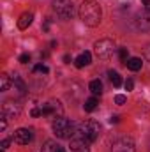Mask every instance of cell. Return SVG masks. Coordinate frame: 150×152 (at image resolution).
<instances>
[{"label": "cell", "mask_w": 150, "mask_h": 152, "mask_svg": "<svg viewBox=\"0 0 150 152\" xmlns=\"http://www.w3.org/2000/svg\"><path fill=\"white\" fill-rule=\"evenodd\" d=\"M41 152H66V151H64V147H62L60 143H57V142H53V140H48V142H44V145L41 147Z\"/></svg>", "instance_id": "obj_12"}, {"label": "cell", "mask_w": 150, "mask_h": 152, "mask_svg": "<svg viewBox=\"0 0 150 152\" xmlns=\"http://www.w3.org/2000/svg\"><path fill=\"white\" fill-rule=\"evenodd\" d=\"M30 115H32V117H41L42 112H41V108H34V110L30 112Z\"/></svg>", "instance_id": "obj_27"}, {"label": "cell", "mask_w": 150, "mask_h": 152, "mask_svg": "<svg viewBox=\"0 0 150 152\" xmlns=\"http://www.w3.org/2000/svg\"><path fill=\"white\" fill-rule=\"evenodd\" d=\"M32 21H34V14L32 12H23L18 18V28L20 30H25V28H28L32 25Z\"/></svg>", "instance_id": "obj_11"}, {"label": "cell", "mask_w": 150, "mask_h": 152, "mask_svg": "<svg viewBox=\"0 0 150 152\" xmlns=\"http://www.w3.org/2000/svg\"><path fill=\"white\" fill-rule=\"evenodd\" d=\"M18 113H20V108H18V106H14L12 103H5V104H4L2 115H5V117H16Z\"/></svg>", "instance_id": "obj_14"}, {"label": "cell", "mask_w": 150, "mask_h": 152, "mask_svg": "<svg viewBox=\"0 0 150 152\" xmlns=\"http://www.w3.org/2000/svg\"><path fill=\"white\" fill-rule=\"evenodd\" d=\"M41 112H42V117H51V115H55L57 117V113L60 115L62 113V106H60V103L57 101H50V103H46V104H42L41 106Z\"/></svg>", "instance_id": "obj_8"}, {"label": "cell", "mask_w": 150, "mask_h": 152, "mask_svg": "<svg viewBox=\"0 0 150 152\" xmlns=\"http://www.w3.org/2000/svg\"><path fill=\"white\" fill-rule=\"evenodd\" d=\"M88 88H90V92L94 96H101L103 94V81L101 80H92L90 85H88Z\"/></svg>", "instance_id": "obj_17"}, {"label": "cell", "mask_w": 150, "mask_h": 152, "mask_svg": "<svg viewBox=\"0 0 150 152\" xmlns=\"http://www.w3.org/2000/svg\"><path fill=\"white\" fill-rule=\"evenodd\" d=\"M115 51V44H113L111 39H99L95 44H94V53L99 57V58H110Z\"/></svg>", "instance_id": "obj_4"}, {"label": "cell", "mask_w": 150, "mask_h": 152, "mask_svg": "<svg viewBox=\"0 0 150 152\" xmlns=\"http://www.w3.org/2000/svg\"><path fill=\"white\" fill-rule=\"evenodd\" d=\"M34 73H42V75H48L50 73V69H48V66H42V64H37V66H34V69H32Z\"/></svg>", "instance_id": "obj_22"}, {"label": "cell", "mask_w": 150, "mask_h": 152, "mask_svg": "<svg viewBox=\"0 0 150 152\" xmlns=\"http://www.w3.org/2000/svg\"><path fill=\"white\" fill-rule=\"evenodd\" d=\"M141 2H143V5H145V7H150V0H141Z\"/></svg>", "instance_id": "obj_32"}, {"label": "cell", "mask_w": 150, "mask_h": 152, "mask_svg": "<svg viewBox=\"0 0 150 152\" xmlns=\"http://www.w3.org/2000/svg\"><path fill=\"white\" fill-rule=\"evenodd\" d=\"M51 127H53V133L58 136V138H73V134H74V124L73 122H69L66 117H57L55 120H53V124H51Z\"/></svg>", "instance_id": "obj_3"}, {"label": "cell", "mask_w": 150, "mask_h": 152, "mask_svg": "<svg viewBox=\"0 0 150 152\" xmlns=\"http://www.w3.org/2000/svg\"><path fill=\"white\" fill-rule=\"evenodd\" d=\"M5 127H7V117L2 115V120H0V131H4Z\"/></svg>", "instance_id": "obj_26"}, {"label": "cell", "mask_w": 150, "mask_h": 152, "mask_svg": "<svg viewBox=\"0 0 150 152\" xmlns=\"http://www.w3.org/2000/svg\"><path fill=\"white\" fill-rule=\"evenodd\" d=\"M2 152H5V151H2Z\"/></svg>", "instance_id": "obj_34"}, {"label": "cell", "mask_w": 150, "mask_h": 152, "mask_svg": "<svg viewBox=\"0 0 150 152\" xmlns=\"http://www.w3.org/2000/svg\"><path fill=\"white\" fill-rule=\"evenodd\" d=\"M9 87H11V78H9V75L4 73L0 76V90L5 92V90H9Z\"/></svg>", "instance_id": "obj_20"}, {"label": "cell", "mask_w": 150, "mask_h": 152, "mask_svg": "<svg viewBox=\"0 0 150 152\" xmlns=\"http://www.w3.org/2000/svg\"><path fill=\"white\" fill-rule=\"evenodd\" d=\"M90 62H92V55H90V51H85V53H81V55L74 60V66L78 67V69H81V67L88 66Z\"/></svg>", "instance_id": "obj_13"}, {"label": "cell", "mask_w": 150, "mask_h": 152, "mask_svg": "<svg viewBox=\"0 0 150 152\" xmlns=\"http://www.w3.org/2000/svg\"><path fill=\"white\" fill-rule=\"evenodd\" d=\"M113 152H134V142L131 140V138H127V136H122V138H117L115 142H113L111 145Z\"/></svg>", "instance_id": "obj_7"}, {"label": "cell", "mask_w": 150, "mask_h": 152, "mask_svg": "<svg viewBox=\"0 0 150 152\" xmlns=\"http://www.w3.org/2000/svg\"><path fill=\"white\" fill-rule=\"evenodd\" d=\"M125 101H127V97H125V96H122V94H117V96H115V103H117L118 106L125 104Z\"/></svg>", "instance_id": "obj_23"}, {"label": "cell", "mask_w": 150, "mask_h": 152, "mask_svg": "<svg viewBox=\"0 0 150 152\" xmlns=\"http://www.w3.org/2000/svg\"><path fill=\"white\" fill-rule=\"evenodd\" d=\"M79 20L87 25V27H97L101 23V18H103V11H101V5L94 0H83L81 5H79Z\"/></svg>", "instance_id": "obj_1"}, {"label": "cell", "mask_w": 150, "mask_h": 152, "mask_svg": "<svg viewBox=\"0 0 150 152\" xmlns=\"http://www.w3.org/2000/svg\"><path fill=\"white\" fill-rule=\"evenodd\" d=\"M53 9L64 20H69L74 14V7H73V2L71 0H55L53 2Z\"/></svg>", "instance_id": "obj_5"}, {"label": "cell", "mask_w": 150, "mask_h": 152, "mask_svg": "<svg viewBox=\"0 0 150 152\" xmlns=\"http://www.w3.org/2000/svg\"><path fill=\"white\" fill-rule=\"evenodd\" d=\"M108 76H110V81L113 83V87H120L122 85V76L118 75L117 71H108Z\"/></svg>", "instance_id": "obj_19"}, {"label": "cell", "mask_w": 150, "mask_h": 152, "mask_svg": "<svg viewBox=\"0 0 150 152\" xmlns=\"http://www.w3.org/2000/svg\"><path fill=\"white\" fill-rule=\"evenodd\" d=\"M125 66H127V69H131V71H140V69L143 67V62H141V58L133 57V58H129V60L125 62Z\"/></svg>", "instance_id": "obj_15"}, {"label": "cell", "mask_w": 150, "mask_h": 152, "mask_svg": "<svg viewBox=\"0 0 150 152\" xmlns=\"http://www.w3.org/2000/svg\"><path fill=\"white\" fill-rule=\"evenodd\" d=\"M9 143H11L9 140H2V143H0V147H2V151H5V149L9 147Z\"/></svg>", "instance_id": "obj_28"}, {"label": "cell", "mask_w": 150, "mask_h": 152, "mask_svg": "<svg viewBox=\"0 0 150 152\" xmlns=\"http://www.w3.org/2000/svg\"><path fill=\"white\" fill-rule=\"evenodd\" d=\"M88 145H90V143H87V142H85L83 138H79V136H73V138H71V151L73 152H90Z\"/></svg>", "instance_id": "obj_10"}, {"label": "cell", "mask_w": 150, "mask_h": 152, "mask_svg": "<svg viewBox=\"0 0 150 152\" xmlns=\"http://www.w3.org/2000/svg\"><path fill=\"white\" fill-rule=\"evenodd\" d=\"M99 133H101V124L97 120H85V122L74 124V134L73 136L83 138L87 143H94L99 138Z\"/></svg>", "instance_id": "obj_2"}, {"label": "cell", "mask_w": 150, "mask_h": 152, "mask_svg": "<svg viewBox=\"0 0 150 152\" xmlns=\"http://www.w3.org/2000/svg\"><path fill=\"white\" fill-rule=\"evenodd\" d=\"M64 62H66V64H71V57H69V55H64Z\"/></svg>", "instance_id": "obj_31"}, {"label": "cell", "mask_w": 150, "mask_h": 152, "mask_svg": "<svg viewBox=\"0 0 150 152\" xmlns=\"http://www.w3.org/2000/svg\"><path fill=\"white\" fill-rule=\"evenodd\" d=\"M145 57H147V58L150 60V44L147 46V48H145Z\"/></svg>", "instance_id": "obj_30"}, {"label": "cell", "mask_w": 150, "mask_h": 152, "mask_svg": "<svg viewBox=\"0 0 150 152\" xmlns=\"http://www.w3.org/2000/svg\"><path fill=\"white\" fill-rule=\"evenodd\" d=\"M136 23H138V28H140V30H149L150 28V7H145V9L138 14Z\"/></svg>", "instance_id": "obj_9"}, {"label": "cell", "mask_w": 150, "mask_h": 152, "mask_svg": "<svg viewBox=\"0 0 150 152\" xmlns=\"http://www.w3.org/2000/svg\"><path fill=\"white\" fill-rule=\"evenodd\" d=\"M12 140H14V143H18V145H28V143L34 140V131H32V129H27V127H20V129L14 131Z\"/></svg>", "instance_id": "obj_6"}, {"label": "cell", "mask_w": 150, "mask_h": 152, "mask_svg": "<svg viewBox=\"0 0 150 152\" xmlns=\"http://www.w3.org/2000/svg\"><path fill=\"white\" fill-rule=\"evenodd\" d=\"M124 87H125V90H133V88H134V81H133V80H125Z\"/></svg>", "instance_id": "obj_25"}, {"label": "cell", "mask_w": 150, "mask_h": 152, "mask_svg": "<svg viewBox=\"0 0 150 152\" xmlns=\"http://www.w3.org/2000/svg\"><path fill=\"white\" fill-rule=\"evenodd\" d=\"M12 85H14V88H16L20 94H25V92H27V85H25V81L21 80V76H18V75L12 76Z\"/></svg>", "instance_id": "obj_16"}, {"label": "cell", "mask_w": 150, "mask_h": 152, "mask_svg": "<svg viewBox=\"0 0 150 152\" xmlns=\"http://www.w3.org/2000/svg\"><path fill=\"white\" fill-rule=\"evenodd\" d=\"M110 122H111V124H117V122H118V115H111Z\"/></svg>", "instance_id": "obj_29"}, {"label": "cell", "mask_w": 150, "mask_h": 152, "mask_svg": "<svg viewBox=\"0 0 150 152\" xmlns=\"http://www.w3.org/2000/svg\"><path fill=\"white\" fill-rule=\"evenodd\" d=\"M97 104H99V99L94 96V97H88L87 101H85V104H83V110L85 112H94L95 108H97Z\"/></svg>", "instance_id": "obj_18"}, {"label": "cell", "mask_w": 150, "mask_h": 152, "mask_svg": "<svg viewBox=\"0 0 150 152\" xmlns=\"http://www.w3.org/2000/svg\"><path fill=\"white\" fill-rule=\"evenodd\" d=\"M118 57H120L122 62H127V60H129V50H127V48H120V50H118Z\"/></svg>", "instance_id": "obj_21"}, {"label": "cell", "mask_w": 150, "mask_h": 152, "mask_svg": "<svg viewBox=\"0 0 150 152\" xmlns=\"http://www.w3.org/2000/svg\"><path fill=\"white\" fill-rule=\"evenodd\" d=\"M20 62H21V64H28V62H30V55H28V53L20 55Z\"/></svg>", "instance_id": "obj_24"}, {"label": "cell", "mask_w": 150, "mask_h": 152, "mask_svg": "<svg viewBox=\"0 0 150 152\" xmlns=\"http://www.w3.org/2000/svg\"><path fill=\"white\" fill-rule=\"evenodd\" d=\"M149 151H150V138H149Z\"/></svg>", "instance_id": "obj_33"}]
</instances>
